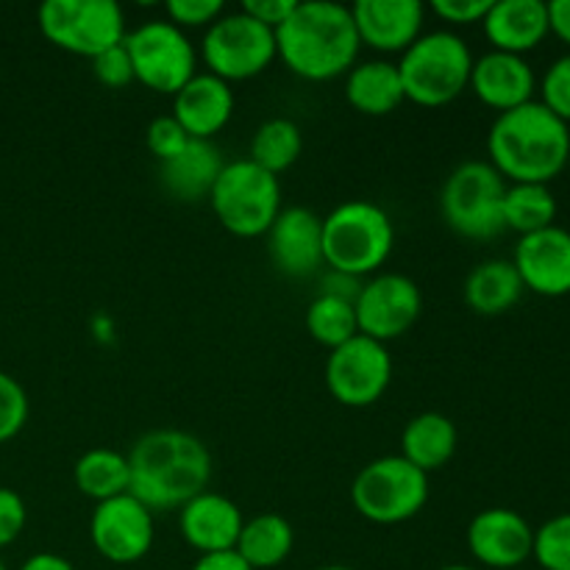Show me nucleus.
<instances>
[{"label": "nucleus", "instance_id": "nucleus-1", "mask_svg": "<svg viewBox=\"0 0 570 570\" xmlns=\"http://www.w3.org/2000/svg\"><path fill=\"white\" fill-rule=\"evenodd\" d=\"M131 495L150 512L181 510L212 482V454L195 434L181 429L145 432L128 454Z\"/></svg>", "mask_w": 570, "mask_h": 570}, {"label": "nucleus", "instance_id": "nucleus-2", "mask_svg": "<svg viewBox=\"0 0 570 570\" xmlns=\"http://www.w3.org/2000/svg\"><path fill=\"white\" fill-rule=\"evenodd\" d=\"M362 42L351 6L334 0H306L276 28V53L293 76L304 81H332L348 76Z\"/></svg>", "mask_w": 570, "mask_h": 570}, {"label": "nucleus", "instance_id": "nucleus-3", "mask_svg": "<svg viewBox=\"0 0 570 570\" xmlns=\"http://www.w3.org/2000/svg\"><path fill=\"white\" fill-rule=\"evenodd\" d=\"M488 156L507 184H551L570 161V126L529 100L495 117Z\"/></svg>", "mask_w": 570, "mask_h": 570}, {"label": "nucleus", "instance_id": "nucleus-4", "mask_svg": "<svg viewBox=\"0 0 570 570\" xmlns=\"http://www.w3.org/2000/svg\"><path fill=\"white\" fill-rule=\"evenodd\" d=\"M395 248V226L373 200H345L323 217V265L351 278L373 276Z\"/></svg>", "mask_w": 570, "mask_h": 570}, {"label": "nucleus", "instance_id": "nucleus-5", "mask_svg": "<svg viewBox=\"0 0 570 570\" xmlns=\"http://www.w3.org/2000/svg\"><path fill=\"white\" fill-rule=\"evenodd\" d=\"M395 65L404 83V98L426 109H438L468 89L473 53L460 33L440 28L417 37Z\"/></svg>", "mask_w": 570, "mask_h": 570}, {"label": "nucleus", "instance_id": "nucleus-6", "mask_svg": "<svg viewBox=\"0 0 570 570\" xmlns=\"http://www.w3.org/2000/svg\"><path fill=\"white\" fill-rule=\"evenodd\" d=\"M209 204L220 226L243 239L271 232L282 215V181L250 159L226 161L209 193Z\"/></svg>", "mask_w": 570, "mask_h": 570}, {"label": "nucleus", "instance_id": "nucleus-7", "mask_svg": "<svg viewBox=\"0 0 570 570\" xmlns=\"http://www.w3.org/2000/svg\"><path fill=\"white\" fill-rule=\"evenodd\" d=\"M504 193L507 181L490 161H462L440 189V212L451 232L484 243L507 232Z\"/></svg>", "mask_w": 570, "mask_h": 570}, {"label": "nucleus", "instance_id": "nucleus-8", "mask_svg": "<svg viewBox=\"0 0 570 570\" xmlns=\"http://www.w3.org/2000/svg\"><path fill=\"white\" fill-rule=\"evenodd\" d=\"M429 501V476L404 456H379L367 462L351 484V504L365 521L379 527L406 523Z\"/></svg>", "mask_w": 570, "mask_h": 570}, {"label": "nucleus", "instance_id": "nucleus-9", "mask_svg": "<svg viewBox=\"0 0 570 570\" xmlns=\"http://www.w3.org/2000/svg\"><path fill=\"white\" fill-rule=\"evenodd\" d=\"M39 31L56 48L92 61L126 42L128 22L115 0H45Z\"/></svg>", "mask_w": 570, "mask_h": 570}, {"label": "nucleus", "instance_id": "nucleus-10", "mask_svg": "<svg viewBox=\"0 0 570 570\" xmlns=\"http://www.w3.org/2000/svg\"><path fill=\"white\" fill-rule=\"evenodd\" d=\"M198 59L204 61L206 72L223 78L226 83L248 81L278 59L276 31L262 26L243 9L228 11L206 28Z\"/></svg>", "mask_w": 570, "mask_h": 570}, {"label": "nucleus", "instance_id": "nucleus-11", "mask_svg": "<svg viewBox=\"0 0 570 570\" xmlns=\"http://www.w3.org/2000/svg\"><path fill=\"white\" fill-rule=\"evenodd\" d=\"M128 59L134 81L159 95H176L198 72V50L187 31L170 20H150L126 33Z\"/></svg>", "mask_w": 570, "mask_h": 570}, {"label": "nucleus", "instance_id": "nucleus-12", "mask_svg": "<svg viewBox=\"0 0 570 570\" xmlns=\"http://www.w3.org/2000/svg\"><path fill=\"white\" fill-rule=\"evenodd\" d=\"M393 382V356L384 343L356 334L326 360V387L343 406H373Z\"/></svg>", "mask_w": 570, "mask_h": 570}, {"label": "nucleus", "instance_id": "nucleus-13", "mask_svg": "<svg viewBox=\"0 0 570 570\" xmlns=\"http://www.w3.org/2000/svg\"><path fill=\"white\" fill-rule=\"evenodd\" d=\"M354 309L360 334L387 345L421 321L423 295L404 273H376L360 287Z\"/></svg>", "mask_w": 570, "mask_h": 570}, {"label": "nucleus", "instance_id": "nucleus-14", "mask_svg": "<svg viewBox=\"0 0 570 570\" xmlns=\"http://www.w3.org/2000/svg\"><path fill=\"white\" fill-rule=\"evenodd\" d=\"M154 512L131 493L95 504L89 518V540L111 566H134L154 549Z\"/></svg>", "mask_w": 570, "mask_h": 570}, {"label": "nucleus", "instance_id": "nucleus-15", "mask_svg": "<svg viewBox=\"0 0 570 570\" xmlns=\"http://www.w3.org/2000/svg\"><path fill=\"white\" fill-rule=\"evenodd\" d=\"M468 551L473 560L493 570H515L532 560L534 529L521 512L493 507L468 523Z\"/></svg>", "mask_w": 570, "mask_h": 570}, {"label": "nucleus", "instance_id": "nucleus-16", "mask_svg": "<svg viewBox=\"0 0 570 570\" xmlns=\"http://www.w3.org/2000/svg\"><path fill=\"white\" fill-rule=\"evenodd\" d=\"M512 265L529 293L543 298L570 295V232L554 223L543 232L527 234L518 239Z\"/></svg>", "mask_w": 570, "mask_h": 570}, {"label": "nucleus", "instance_id": "nucleus-17", "mask_svg": "<svg viewBox=\"0 0 570 570\" xmlns=\"http://www.w3.org/2000/svg\"><path fill=\"white\" fill-rule=\"evenodd\" d=\"M356 33L365 48L376 53H404L426 26V6L421 0H356L351 6Z\"/></svg>", "mask_w": 570, "mask_h": 570}, {"label": "nucleus", "instance_id": "nucleus-18", "mask_svg": "<svg viewBox=\"0 0 570 570\" xmlns=\"http://www.w3.org/2000/svg\"><path fill=\"white\" fill-rule=\"evenodd\" d=\"M265 237L273 265L284 276L306 278L323 265V217L304 206L282 209Z\"/></svg>", "mask_w": 570, "mask_h": 570}, {"label": "nucleus", "instance_id": "nucleus-19", "mask_svg": "<svg viewBox=\"0 0 570 570\" xmlns=\"http://www.w3.org/2000/svg\"><path fill=\"white\" fill-rule=\"evenodd\" d=\"M245 515L228 495L204 490L178 510V532L189 549L204 554L237 549Z\"/></svg>", "mask_w": 570, "mask_h": 570}, {"label": "nucleus", "instance_id": "nucleus-20", "mask_svg": "<svg viewBox=\"0 0 570 570\" xmlns=\"http://www.w3.org/2000/svg\"><path fill=\"white\" fill-rule=\"evenodd\" d=\"M473 95L482 100L484 106L495 109L499 115L518 109V106L534 100V89H538V76H534L532 65L523 56L501 53V50H488L484 56L473 59L471 83H468Z\"/></svg>", "mask_w": 570, "mask_h": 570}, {"label": "nucleus", "instance_id": "nucleus-21", "mask_svg": "<svg viewBox=\"0 0 570 570\" xmlns=\"http://www.w3.org/2000/svg\"><path fill=\"white\" fill-rule=\"evenodd\" d=\"M234 89L212 72H195L173 95V117L189 139H212L228 126L234 115Z\"/></svg>", "mask_w": 570, "mask_h": 570}, {"label": "nucleus", "instance_id": "nucleus-22", "mask_svg": "<svg viewBox=\"0 0 570 570\" xmlns=\"http://www.w3.org/2000/svg\"><path fill=\"white\" fill-rule=\"evenodd\" d=\"M493 50L527 56L551 33L549 3L543 0H495L482 20Z\"/></svg>", "mask_w": 570, "mask_h": 570}, {"label": "nucleus", "instance_id": "nucleus-23", "mask_svg": "<svg viewBox=\"0 0 570 570\" xmlns=\"http://www.w3.org/2000/svg\"><path fill=\"white\" fill-rule=\"evenodd\" d=\"M223 167H226V161H223L220 150L212 139H189L181 154L159 161L161 187L173 198L193 204V200L209 198Z\"/></svg>", "mask_w": 570, "mask_h": 570}, {"label": "nucleus", "instance_id": "nucleus-24", "mask_svg": "<svg viewBox=\"0 0 570 570\" xmlns=\"http://www.w3.org/2000/svg\"><path fill=\"white\" fill-rule=\"evenodd\" d=\"M345 98L360 115L384 117L393 115L404 104V83L399 65L387 59L360 61L345 76Z\"/></svg>", "mask_w": 570, "mask_h": 570}, {"label": "nucleus", "instance_id": "nucleus-25", "mask_svg": "<svg viewBox=\"0 0 570 570\" xmlns=\"http://www.w3.org/2000/svg\"><path fill=\"white\" fill-rule=\"evenodd\" d=\"M456 445H460V432L454 421L440 412H421L406 423L401 434V456L426 476L449 465L451 456L456 454Z\"/></svg>", "mask_w": 570, "mask_h": 570}, {"label": "nucleus", "instance_id": "nucleus-26", "mask_svg": "<svg viewBox=\"0 0 570 570\" xmlns=\"http://www.w3.org/2000/svg\"><path fill=\"white\" fill-rule=\"evenodd\" d=\"M523 289L521 276H518L512 259H488L482 265L473 267L465 278V304L471 306L476 315L495 317L510 312L512 306L521 301Z\"/></svg>", "mask_w": 570, "mask_h": 570}, {"label": "nucleus", "instance_id": "nucleus-27", "mask_svg": "<svg viewBox=\"0 0 570 570\" xmlns=\"http://www.w3.org/2000/svg\"><path fill=\"white\" fill-rule=\"evenodd\" d=\"M72 482L83 499L104 504L117 495L131 493L128 454L115 449H89L72 465Z\"/></svg>", "mask_w": 570, "mask_h": 570}, {"label": "nucleus", "instance_id": "nucleus-28", "mask_svg": "<svg viewBox=\"0 0 570 570\" xmlns=\"http://www.w3.org/2000/svg\"><path fill=\"white\" fill-rule=\"evenodd\" d=\"M295 546V532L287 518L278 512H262L243 523L237 540V554L254 570H273L289 560Z\"/></svg>", "mask_w": 570, "mask_h": 570}, {"label": "nucleus", "instance_id": "nucleus-29", "mask_svg": "<svg viewBox=\"0 0 570 570\" xmlns=\"http://www.w3.org/2000/svg\"><path fill=\"white\" fill-rule=\"evenodd\" d=\"M557 198L549 184H507L504 228L521 237L554 226Z\"/></svg>", "mask_w": 570, "mask_h": 570}, {"label": "nucleus", "instance_id": "nucleus-30", "mask_svg": "<svg viewBox=\"0 0 570 570\" xmlns=\"http://www.w3.org/2000/svg\"><path fill=\"white\" fill-rule=\"evenodd\" d=\"M301 150H304V134H301L298 122L287 120V117H273L256 128L248 159L262 170L278 176L298 161Z\"/></svg>", "mask_w": 570, "mask_h": 570}, {"label": "nucleus", "instance_id": "nucleus-31", "mask_svg": "<svg viewBox=\"0 0 570 570\" xmlns=\"http://www.w3.org/2000/svg\"><path fill=\"white\" fill-rule=\"evenodd\" d=\"M306 332L312 334L315 343L326 345L328 351L348 343L351 337L360 334L354 301L321 293L315 301H312L309 309H306Z\"/></svg>", "mask_w": 570, "mask_h": 570}, {"label": "nucleus", "instance_id": "nucleus-32", "mask_svg": "<svg viewBox=\"0 0 570 570\" xmlns=\"http://www.w3.org/2000/svg\"><path fill=\"white\" fill-rule=\"evenodd\" d=\"M532 557L543 570H570V512L549 518L534 529Z\"/></svg>", "mask_w": 570, "mask_h": 570}, {"label": "nucleus", "instance_id": "nucleus-33", "mask_svg": "<svg viewBox=\"0 0 570 570\" xmlns=\"http://www.w3.org/2000/svg\"><path fill=\"white\" fill-rule=\"evenodd\" d=\"M28 393L14 376L0 371V443H9L11 438L26 429L28 423Z\"/></svg>", "mask_w": 570, "mask_h": 570}, {"label": "nucleus", "instance_id": "nucleus-34", "mask_svg": "<svg viewBox=\"0 0 570 570\" xmlns=\"http://www.w3.org/2000/svg\"><path fill=\"white\" fill-rule=\"evenodd\" d=\"M540 104L570 126V53L549 65L540 78Z\"/></svg>", "mask_w": 570, "mask_h": 570}, {"label": "nucleus", "instance_id": "nucleus-35", "mask_svg": "<svg viewBox=\"0 0 570 570\" xmlns=\"http://www.w3.org/2000/svg\"><path fill=\"white\" fill-rule=\"evenodd\" d=\"M167 20L176 28H209L217 17L226 14L223 0H167Z\"/></svg>", "mask_w": 570, "mask_h": 570}, {"label": "nucleus", "instance_id": "nucleus-36", "mask_svg": "<svg viewBox=\"0 0 570 570\" xmlns=\"http://www.w3.org/2000/svg\"><path fill=\"white\" fill-rule=\"evenodd\" d=\"M145 142H148V150L159 161L173 159L176 154H181L184 145L189 142L187 131L178 126V120L173 115H161L156 120H150L148 131H145Z\"/></svg>", "mask_w": 570, "mask_h": 570}, {"label": "nucleus", "instance_id": "nucleus-37", "mask_svg": "<svg viewBox=\"0 0 570 570\" xmlns=\"http://www.w3.org/2000/svg\"><path fill=\"white\" fill-rule=\"evenodd\" d=\"M92 72H95V78H98V81L109 89H122L134 81L131 59H128V53L122 45H117V48L95 56Z\"/></svg>", "mask_w": 570, "mask_h": 570}, {"label": "nucleus", "instance_id": "nucleus-38", "mask_svg": "<svg viewBox=\"0 0 570 570\" xmlns=\"http://www.w3.org/2000/svg\"><path fill=\"white\" fill-rule=\"evenodd\" d=\"M28 521L26 501L11 488H0V549L14 543Z\"/></svg>", "mask_w": 570, "mask_h": 570}, {"label": "nucleus", "instance_id": "nucleus-39", "mask_svg": "<svg viewBox=\"0 0 570 570\" xmlns=\"http://www.w3.org/2000/svg\"><path fill=\"white\" fill-rule=\"evenodd\" d=\"M493 0H432L429 9L449 26H473L482 22Z\"/></svg>", "mask_w": 570, "mask_h": 570}, {"label": "nucleus", "instance_id": "nucleus-40", "mask_svg": "<svg viewBox=\"0 0 570 570\" xmlns=\"http://www.w3.org/2000/svg\"><path fill=\"white\" fill-rule=\"evenodd\" d=\"M295 6H298V0H248V3H243V11L276 31L282 22L289 20Z\"/></svg>", "mask_w": 570, "mask_h": 570}, {"label": "nucleus", "instance_id": "nucleus-41", "mask_svg": "<svg viewBox=\"0 0 570 570\" xmlns=\"http://www.w3.org/2000/svg\"><path fill=\"white\" fill-rule=\"evenodd\" d=\"M193 570H254L237 551H220V554H204L195 560Z\"/></svg>", "mask_w": 570, "mask_h": 570}, {"label": "nucleus", "instance_id": "nucleus-42", "mask_svg": "<svg viewBox=\"0 0 570 570\" xmlns=\"http://www.w3.org/2000/svg\"><path fill=\"white\" fill-rule=\"evenodd\" d=\"M360 287L362 282L360 278H351V276H343V273H328L326 278H323V295H337V298H345V301H356V295H360Z\"/></svg>", "mask_w": 570, "mask_h": 570}, {"label": "nucleus", "instance_id": "nucleus-43", "mask_svg": "<svg viewBox=\"0 0 570 570\" xmlns=\"http://www.w3.org/2000/svg\"><path fill=\"white\" fill-rule=\"evenodd\" d=\"M551 33L562 39L570 48V0H551L549 3Z\"/></svg>", "mask_w": 570, "mask_h": 570}, {"label": "nucleus", "instance_id": "nucleus-44", "mask_svg": "<svg viewBox=\"0 0 570 570\" xmlns=\"http://www.w3.org/2000/svg\"><path fill=\"white\" fill-rule=\"evenodd\" d=\"M20 570H76V566L67 557L53 554V551H39V554L28 557Z\"/></svg>", "mask_w": 570, "mask_h": 570}, {"label": "nucleus", "instance_id": "nucleus-45", "mask_svg": "<svg viewBox=\"0 0 570 570\" xmlns=\"http://www.w3.org/2000/svg\"><path fill=\"white\" fill-rule=\"evenodd\" d=\"M315 570H356V568H348V566H323V568H315Z\"/></svg>", "mask_w": 570, "mask_h": 570}, {"label": "nucleus", "instance_id": "nucleus-46", "mask_svg": "<svg viewBox=\"0 0 570 570\" xmlns=\"http://www.w3.org/2000/svg\"><path fill=\"white\" fill-rule=\"evenodd\" d=\"M440 570H479V568H471V566H445V568H440Z\"/></svg>", "mask_w": 570, "mask_h": 570}, {"label": "nucleus", "instance_id": "nucleus-47", "mask_svg": "<svg viewBox=\"0 0 570 570\" xmlns=\"http://www.w3.org/2000/svg\"><path fill=\"white\" fill-rule=\"evenodd\" d=\"M0 570H9V568H6V562H3V560H0Z\"/></svg>", "mask_w": 570, "mask_h": 570}, {"label": "nucleus", "instance_id": "nucleus-48", "mask_svg": "<svg viewBox=\"0 0 570 570\" xmlns=\"http://www.w3.org/2000/svg\"><path fill=\"white\" fill-rule=\"evenodd\" d=\"M515 570H523V568H515Z\"/></svg>", "mask_w": 570, "mask_h": 570}]
</instances>
